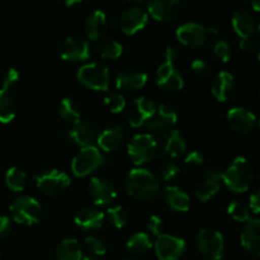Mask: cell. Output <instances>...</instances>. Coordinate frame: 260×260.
I'll return each instance as SVG.
<instances>
[{
  "mask_svg": "<svg viewBox=\"0 0 260 260\" xmlns=\"http://www.w3.org/2000/svg\"><path fill=\"white\" fill-rule=\"evenodd\" d=\"M58 114L61 116V118L63 121L69 122V123H75L80 119L81 117V108L76 101H74L73 98H63L60 102V106H58Z\"/></svg>",
  "mask_w": 260,
  "mask_h": 260,
  "instance_id": "cell-32",
  "label": "cell"
},
{
  "mask_svg": "<svg viewBox=\"0 0 260 260\" xmlns=\"http://www.w3.org/2000/svg\"><path fill=\"white\" fill-rule=\"evenodd\" d=\"M149 20L146 9L140 5H129L119 15L118 24L122 32L127 36L136 35L144 29Z\"/></svg>",
  "mask_w": 260,
  "mask_h": 260,
  "instance_id": "cell-10",
  "label": "cell"
},
{
  "mask_svg": "<svg viewBox=\"0 0 260 260\" xmlns=\"http://www.w3.org/2000/svg\"><path fill=\"white\" fill-rule=\"evenodd\" d=\"M211 51H212L213 56L216 58H218L222 62H228L229 60L233 56V48L231 45L223 38H217V40H213L211 43Z\"/></svg>",
  "mask_w": 260,
  "mask_h": 260,
  "instance_id": "cell-37",
  "label": "cell"
},
{
  "mask_svg": "<svg viewBox=\"0 0 260 260\" xmlns=\"http://www.w3.org/2000/svg\"><path fill=\"white\" fill-rule=\"evenodd\" d=\"M106 162V156L95 146L81 147L80 151L74 156L71 162V170L74 175L79 178L86 177L95 172Z\"/></svg>",
  "mask_w": 260,
  "mask_h": 260,
  "instance_id": "cell-8",
  "label": "cell"
},
{
  "mask_svg": "<svg viewBox=\"0 0 260 260\" xmlns=\"http://www.w3.org/2000/svg\"><path fill=\"white\" fill-rule=\"evenodd\" d=\"M222 173L218 168L216 167H210L206 169L205 172V179H213L218 180V182H222Z\"/></svg>",
  "mask_w": 260,
  "mask_h": 260,
  "instance_id": "cell-48",
  "label": "cell"
},
{
  "mask_svg": "<svg viewBox=\"0 0 260 260\" xmlns=\"http://www.w3.org/2000/svg\"><path fill=\"white\" fill-rule=\"evenodd\" d=\"M185 165L190 168H198L205 162V156L201 151H197V150H193V151L188 152L187 156L184 159Z\"/></svg>",
  "mask_w": 260,
  "mask_h": 260,
  "instance_id": "cell-45",
  "label": "cell"
},
{
  "mask_svg": "<svg viewBox=\"0 0 260 260\" xmlns=\"http://www.w3.org/2000/svg\"><path fill=\"white\" fill-rule=\"evenodd\" d=\"M124 189L135 200L151 201L159 194L160 180L151 170L135 168L124 179Z\"/></svg>",
  "mask_w": 260,
  "mask_h": 260,
  "instance_id": "cell-1",
  "label": "cell"
},
{
  "mask_svg": "<svg viewBox=\"0 0 260 260\" xmlns=\"http://www.w3.org/2000/svg\"><path fill=\"white\" fill-rule=\"evenodd\" d=\"M81 2L79 0H75V2H65L66 7H75V5H80Z\"/></svg>",
  "mask_w": 260,
  "mask_h": 260,
  "instance_id": "cell-52",
  "label": "cell"
},
{
  "mask_svg": "<svg viewBox=\"0 0 260 260\" xmlns=\"http://www.w3.org/2000/svg\"><path fill=\"white\" fill-rule=\"evenodd\" d=\"M221 260H225V259H221Z\"/></svg>",
  "mask_w": 260,
  "mask_h": 260,
  "instance_id": "cell-59",
  "label": "cell"
},
{
  "mask_svg": "<svg viewBox=\"0 0 260 260\" xmlns=\"http://www.w3.org/2000/svg\"><path fill=\"white\" fill-rule=\"evenodd\" d=\"M196 245L200 254L205 259L221 260L225 255V238L220 231L213 230V229H202L197 234Z\"/></svg>",
  "mask_w": 260,
  "mask_h": 260,
  "instance_id": "cell-4",
  "label": "cell"
},
{
  "mask_svg": "<svg viewBox=\"0 0 260 260\" xmlns=\"http://www.w3.org/2000/svg\"><path fill=\"white\" fill-rule=\"evenodd\" d=\"M241 245L251 255L260 256V218H250L241 231Z\"/></svg>",
  "mask_w": 260,
  "mask_h": 260,
  "instance_id": "cell-21",
  "label": "cell"
},
{
  "mask_svg": "<svg viewBox=\"0 0 260 260\" xmlns=\"http://www.w3.org/2000/svg\"><path fill=\"white\" fill-rule=\"evenodd\" d=\"M156 113V106L149 96H139L127 109V119L135 128L144 127V124Z\"/></svg>",
  "mask_w": 260,
  "mask_h": 260,
  "instance_id": "cell-14",
  "label": "cell"
},
{
  "mask_svg": "<svg viewBox=\"0 0 260 260\" xmlns=\"http://www.w3.org/2000/svg\"><path fill=\"white\" fill-rule=\"evenodd\" d=\"M190 70L198 78H207L212 73V68H211L210 63L206 60H202V58L193 60V62L190 63Z\"/></svg>",
  "mask_w": 260,
  "mask_h": 260,
  "instance_id": "cell-41",
  "label": "cell"
},
{
  "mask_svg": "<svg viewBox=\"0 0 260 260\" xmlns=\"http://www.w3.org/2000/svg\"><path fill=\"white\" fill-rule=\"evenodd\" d=\"M124 137H126V134H124L123 127L119 124H112L104 128L99 134V136H96V142L103 151L112 152L122 146Z\"/></svg>",
  "mask_w": 260,
  "mask_h": 260,
  "instance_id": "cell-22",
  "label": "cell"
},
{
  "mask_svg": "<svg viewBox=\"0 0 260 260\" xmlns=\"http://www.w3.org/2000/svg\"><path fill=\"white\" fill-rule=\"evenodd\" d=\"M235 79H234L233 74L228 73V71L218 73L211 85V91L218 102L229 101L235 93Z\"/></svg>",
  "mask_w": 260,
  "mask_h": 260,
  "instance_id": "cell-25",
  "label": "cell"
},
{
  "mask_svg": "<svg viewBox=\"0 0 260 260\" xmlns=\"http://www.w3.org/2000/svg\"><path fill=\"white\" fill-rule=\"evenodd\" d=\"M249 208L254 213H260V188L250 196L249 200Z\"/></svg>",
  "mask_w": 260,
  "mask_h": 260,
  "instance_id": "cell-47",
  "label": "cell"
},
{
  "mask_svg": "<svg viewBox=\"0 0 260 260\" xmlns=\"http://www.w3.org/2000/svg\"><path fill=\"white\" fill-rule=\"evenodd\" d=\"M179 58V51L174 46H169L165 50V61H169V62L177 63V60Z\"/></svg>",
  "mask_w": 260,
  "mask_h": 260,
  "instance_id": "cell-49",
  "label": "cell"
},
{
  "mask_svg": "<svg viewBox=\"0 0 260 260\" xmlns=\"http://www.w3.org/2000/svg\"><path fill=\"white\" fill-rule=\"evenodd\" d=\"M90 45L80 36L68 37L60 47V56L68 62H81L90 57Z\"/></svg>",
  "mask_w": 260,
  "mask_h": 260,
  "instance_id": "cell-12",
  "label": "cell"
},
{
  "mask_svg": "<svg viewBox=\"0 0 260 260\" xmlns=\"http://www.w3.org/2000/svg\"><path fill=\"white\" fill-rule=\"evenodd\" d=\"M218 33V29L213 25H203L201 23L189 22L179 25L175 30L178 41L182 45L190 48H200L206 45L210 36H215Z\"/></svg>",
  "mask_w": 260,
  "mask_h": 260,
  "instance_id": "cell-5",
  "label": "cell"
},
{
  "mask_svg": "<svg viewBox=\"0 0 260 260\" xmlns=\"http://www.w3.org/2000/svg\"><path fill=\"white\" fill-rule=\"evenodd\" d=\"M53 260H83V249L78 239H63L52 254Z\"/></svg>",
  "mask_w": 260,
  "mask_h": 260,
  "instance_id": "cell-28",
  "label": "cell"
},
{
  "mask_svg": "<svg viewBox=\"0 0 260 260\" xmlns=\"http://www.w3.org/2000/svg\"><path fill=\"white\" fill-rule=\"evenodd\" d=\"M10 213L15 222L32 226L42 220L45 212L42 205L36 198L30 196H18L10 203Z\"/></svg>",
  "mask_w": 260,
  "mask_h": 260,
  "instance_id": "cell-3",
  "label": "cell"
},
{
  "mask_svg": "<svg viewBox=\"0 0 260 260\" xmlns=\"http://www.w3.org/2000/svg\"><path fill=\"white\" fill-rule=\"evenodd\" d=\"M83 260H102L101 258H98V256H85V258H84Z\"/></svg>",
  "mask_w": 260,
  "mask_h": 260,
  "instance_id": "cell-53",
  "label": "cell"
},
{
  "mask_svg": "<svg viewBox=\"0 0 260 260\" xmlns=\"http://www.w3.org/2000/svg\"><path fill=\"white\" fill-rule=\"evenodd\" d=\"M259 127H260V119H259Z\"/></svg>",
  "mask_w": 260,
  "mask_h": 260,
  "instance_id": "cell-58",
  "label": "cell"
},
{
  "mask_svg": "<svg viewBox=\"0 0 260 260\" xmlns=\"http://www.w3.org/2000/svg\"><path fill=\"white\" fill-rule=\"evenodd\" d=\"M251 8H253L255 12H260V0H255V2L250 3Z\"/></svg>",
  "mask_w": 260,
  "mask_h": 260,
  "instance_id": "cell-51",
  "label": "cell"
},
{
  "mask_svg": "<svg viewBox=\"0 0 260 260\" xmlns=\"http://www.w3.org/2000/svg\"><path fill=\"white\" fill-rule=\"evenodd\" d=\"M89 196L95 205L106 206L113 202L117 190L113 183L104 177H93L89 182Z\"/></svg>",
  "mask_w": 260,
  "mask_h": 260,
  "instance_id": "cell-16",
  "label": "cell"
},
{
  "mask_svg": "<svg viewBox=\"0 0 260 260\" xmlns=\"http://www.w3.org/2000/svg\"><path fill=\"white\" fill-rule=\"evenodd\" d=\"M107 216H108L109 222L117 229H123L131 220L129 212L123 206H114V207L108 208Z\"/></svg>",
  "mask_w": 260,
  "mask_h": 260,
  "instance_id": "cell-35",
  "label": "cell"
},
{
  "mask_svg": "<svg viewBox=\"0 0 260 260\" xmlns=\"http://www.w3.org/2000/svg\"><path fill=\"white\" fill-rule=\"evenodd\" d=\"M71 179L65 172L58 169H47L36 175V185L46 196H58L70 187Z\"/></svg>",
  "mask_w": 260,
  "mask_h": 260,
  "instance_id": "cell-9",
  "label": "cell"
},
{
  "mask_svg": "<svg viewBox=\"0 0 260 260\" xmlns=\"http://www.w3.org/2000/svg\"><path fill=\"white\" fill-rule=\"evenodd\" d=\"M76 78L86 88L93 90H108L109 88V69L99 62H89L80 66L76 73Z\"/></svg>",
  "mask_w": 260,
  "mask_h": 260,
  "instance_id": "cell-7",
  "label": "cell"
},
{
  "mask_svg": "<svg viewBox=\"0 0 260 260\" xmlns=\"http://www.w3.org/2000/svg\"><path fill=\"white\" fill-rule=\"evenodd\" d=\"M147 75L136 68L122 69L116 76V86L119 90H137L146 85Z\"/></svg>",
  "mask_w": 260,
  "mask_h": 260,
  "instance_id": "cell-19",
  "label": "cell"
},
{
  "mask_svg": "<svg viewBox=\"0 0 260 260\" xmlns=\"http://www.w3.org/2000/svg\"><path fill=\"white\" fill-rule=\"evenodd\" d=\"M162 200L170 210L177 212H187L190 208L189 196L177 185H168L162 193Z\"/></svg>",
  "mask_w": 260,
  "mask_h": 260,
  "instance_id": "cell-27",
  "label": "cell"
},
{
  "mask_svg": "<svg viewBox=\"0 0 260 260\" xmlns=\"http://www.w3.org/2000/svg\"><path fill=\"white\" fill-rule=\"evenodd\" d=\"M157 152V142L155 137L150 134L135 135L128 142L127 154L135 165L140 168L154 159Z\"/></svg>",
  "mask_w": 260,
  "mask_h": 260,
  "instance_id": "cell-6",
  "label": "cell"
},
{
  "mask_svg": "<svg viewBox=\"0 0 260 260\" xmlns=\"http://www.w3.org/2000/svg\"><path fill=\"white\" fill-rule=\"evenodd\" d=\"M259 96H260V85H259Z\"/></svg>",
  "mask_w": 260,
  "mask_h": 260,
  "instance_id": "cell-57",
  "label": "cell"
},
{
  "mask_svg": "<svg viewBox=\"0 0 260 260\" xmlns=\"http://www.w3.org/2000/svg\"><path fill=\"white\" fill-rule=\"evenodd\" d=\"M239 46H240V50L244 51V52H250V51L254 48L253 37L240 40V43H239Z\"/></svg>",
  "mask_w": 260,
  "mask_h": 260,
  "instance_id": "cell-50",
  "label": "cell"
},
{
  "mask_svg": "<svg viewBox=\"0 0 260 260\" xmlns=\"http://www.w3.org/2000/svg\"><path fill=\"white\" fill-rule=\"evenodd\" d=\"M156 83L164 90L175 93L184 86V78L177 63L164 61L156 70Z\"/></svg>",
  "mask_w": 260,
  "mask_h": 260,
  "instance_id": "cell-13",
  "label": "cell"
},
{
  "mask_svg": "<svg viewBox=\"0 0 260 260\" xmlns=\"http://www.w3.org/2000/svg\"><path fill=\"white\" fill-rule=\"evenodd\" d=\"M231 23H233L234 30L240 37V40L251 38L256 30V22L253 14L245 9L235 10Z\"/></svg>",
  "mask_w": 260,
  "mask_h": 260,
  "instance_id": "cell-26",
  "label": "cell"
},
{
  "mask_svg": "<svg viewBox=\"0 0 260 260\" xmlns=\"http://www.w3.org/2000/svg\"><path fill=\"white\" fill-rule=\"evenodd\" d=\"M180 169L177 164H173V162H168V164H164L161 168H160L159 177L161 178V180L164 182H172L175 178L179 175Z\"/></svg>",
  "mask_w": 260,
  "mask_h": 260,
  "instance_id": "cell-43",
  "label": "cell"
},
{
  "mask_svg": "<svg viewBox=\"0 0 260 260\" xmlns=\"http://www.w3.org/2000/svg\"><path fill=\"white\" fill-rule=\"evenodd\" d=\"M74 221L75 225L83 230H99L103 228L106 216L95 207H83L76 212Z\"/></svg>",
  "mask_w": 260,
  "mask_h": 260,
  "instance_id": "cell-23",
  "label": "cell"
},
{
  "mask_svg": "<svg viewBox=\"0 0 260 260\" xmlns=\"http://www.w3.org/2000/svg\"><path fill=\"white\" fill-rule=\"evenodd\" d=\"M85 248L88 249L89 253L93 254V256H103L108 250L106 241L102 240L98 236H86L85 238Z\"/></svg>",
  "mask_w": 260,
  "mask_h": 260,
  "instance_id": "cell-40",
  "label": "cell"
},
{
  "mask_svg": "<svg viewBox=\"0 0 260 260\" xmlns=\"http://www.w3.org/2000/svg\"><path fill=\"white\" fill-rule=\"evenodd\" d=\"M65 135L68 141L81 147L93 146V142L96 140V129L94 124L84 119H79L71 124V127L65 131Z\"/></svg>",
  "mask_w": 260,
  "mask_h": 260,
  "instance_id": "cell-17",
  "label": "cell"
},
{
  "mask_svg": "<svg viewBox=\"0 0 260 260\" xmlns=\"http://www.w3.org/2000/svg\"><path fill=\"white\" fill-rule=\"evenodd\" d=\"M17 114V102L9 90L0 89V122L9 123Z\"/></svg>",
  "mask_w": 260,
  "mask_h": 260,
  "instance_id": "cell-29",
  "label": "cell"
},
{
  "mask_svg": "<svg viewBox=\"0 0 260 260\" xmlns=\"http://www.w3.org/2000/svg\"><path fill=\"white\" fill-rule=\"evenodd\" d=\"M185 150H187V144L179 129L173 128L165 132L161 142V151L164 156L169 159H177L184 154Z\"/></svg>",
  "mask_w": 260,
  "mask_h": 260,
  "instance_id": "cell-20",
  "label": "cell"
},
{
  "mask_svg": "<svg viewBox=\"0 0 260 260\" xmlns=\"http://www.w3.org/2000/svg\"><path fill=\"white\" fill-rule=\"evenodd\" d=\"M104 104L112 113H121L126 108V99L119 91L109 90L104 95Z\"/></svg>",
  "mask_w": 260,
  "mask_h": 260,
  "instance_id": "cell-38",
  "label": "cell"
},
{
  "mask_svg": "<svg viewBox=\"0 0 260 260\" xmlns=\"http://www.w3.org/2000/svg\"><path fill=\"white\" fill-rule=\"evenodd\" d=\"M108 29L107 14L101 9H95L88 14L84 20V32L90 40H99L103 37Z\"/></svg>",
  "mask_w": 260,
  "mask_h": 260,
  "instance_id": "cell-24",
  "label": "cell"
},
{
  "mask_svg": "<svg viewBox=\"0 0 260 260\" xmlns=\"http://www.w3.org/2000/svg\"><path fill=\"white\" fill-rule=\"evenodd\" d=\"M256 30H258V33H259V35H260V20H259L258 25H256Z\"/></svg>",
  "mask_w": 260,
  "mask_h": 260,
  "instance_id": "cell-54",
  "label": "cell"
},
{
  "mask_svg": "<svg viewBox=\"0 0 260 260\" xmlns=\"http://www.w3.org/2000/svg\"><path fill=\"white\" fill-rule=\"evenodd\" d=\"M123 52V46L116 40L102 41L96 47V53L104 60H117Z\"/></svg>",
  "mask_w": 260,
  "mask_h": 260,
  "instance_id": "cell-33",
  "label": "cell"
},
{
  "mask_svg": "<svg viewBox=\"0 0 260 260\" xmlns=\"http://www.w3.org/2000/svg\"><path fill=\"white\" fill-rule=\"evenodd\" d=\"M10 230H12V222L10 218L4 215H0V240L7 238L9 235Z\"/></svg>",
  "mask_w": 260,
  "mask_h": 260,
  "instance_id": "cell-46",
  "label": "cell"
},
{
  "mask_svg": "<svg viewBox=\"0 0 260 260\" xmlns=\"http://www.w3.org/2000/svg\"><path fill=\"white\" fill-rule=\"evenodd\" d=\"M147 228L151 231L152 235H155L157 238L159 235L164 234V222H162V218L159 217L156 215L150 216L149 220H147Z\"/></svg>",
  "mask_w": 260,
  "mask_h": 260,
  "instance_id": "cell-44",
  "label": "cell"
},
{
  "mask_svg": "<svg viewBox=\"0 0 260 260\" xmlns=\"http://www.w3.org/2000/svg\"><path fill=\"white\" fill-rule=\"evenodd\" d=\"M258 57H259V60H260V48H259V52H258Z\"/></svg>",
  "mask_w": 260,
  "mask_h": 260,
  "instance_id": "cell-56",
  "label": "cell"
},
{
  "mask_svg": "<svg viewBox=\"0 0 260 260\" xmlns=\"http://www.w3.org/2000/svg\"><path fill=\"white\" fill-rule=\"evenodd\" d=\"M187 244L183 239L170 234H161L155 241V253L160 260H178L183 256Z\"/></svg>",
  "mask_w": 260,
  "mask_h": 260,
  "instance_id": "cell-11",
  "label": "cell"
},
{
  "mask_svg": "<svg viewBox=\"0 0 260 260\" xmlns=\"http://www.w3.org/2000/svg\"><path fill=\"white\" fill-rule=\"evenodd\" d=\"M228 213L236 222L246 223L250 220V208L245 203L240 202V201L231 202L228 207Z\"/></svg>",
  "mask_w": 260,
  "mask_h": 260,
  "instance_id": "cell-36",
  "label": "cell"
},
{
  "mask_svg": "<svg viewBox=\"0 0 260 260\" xmlns=\"http://www.w3.org/2000/svg\"><path fill=\"white\" fill-rule=\"evenodd\" d=\"M183 3L179 0H154L147 3V10L154 19L159 22H170L180 14Z\"/></svg>",
  "mask_w": 260,
  "mask_h": 260,
  "instance_id": "cell-18",
  "label": "cell"
},
{
  "mask_svg": "<svg viewBox=\"0 0 260 260\" xmlns=\"http://www.w3.org/2000/svg\"><path fill=\"white\" fill-rule=\"evenodd\" d=\"M221 182L213 179H205L202 183H200V185L196 189V196L200 201L202 202H208L210 200H212L221 189Z\"/></svg>",
  "mask_w": 260,
  "mask_h": 260,
  "instance_id": "cell-34",
  "label": "cell"
},
{
  "mask_svg": "<svg viewBox=\"0 0 260 260\" xmlns=\"http://www.w3.org/2000/svg\"><path fill=\"white\" fill-rule=\"evenodd\" d=\"M255 180V170L246 157L238 156L222 173V182L235 193L249 190Z\"/></svg>",
  "mask_w": 260,
  "mask_h": 260,
  "instance_id": "cell-2",
  "label": "cell"
},
{
  "mask_svg": "<svg viewBox=\"0 0 260 260\" xmlns=\"http://www.w3.org/2000/svg\"><path fill=\"white\" fill-rule=\"evenodd\" d=\"M5 184L13 192H22L28 184V175L19 167H12L5 173Z\"/></svg>",
  "mask_w": 260,
  "mask_h": 260,
  "instance_id": "cell-30",
  "label": "cell"
},
{
  "mask_svg": "<svg viewBox=\"0 0 260 260\" xmlns=\"http://www.w3.org/2000/svg\"><path fill=\"white\" fill-rule=\"evenodd\" d=\"M155 114H156V116L159 117L162 122H165V123H167L169 127L177 123L178 118H179L178 109L170 103L160 104V106L156 108V113Z\"/></svg>",
  "mask_w": 260,
  "mask_h": 260,
  "instance_id": "cell-39",
  "label": "cell"
},
{
  "mask_svg": "<svg viewBox=\"0 0 260 260\" xmlns=\"http://www.w3.org/2000/svg\"><path fill=\"white\" fill-rule=\"evenodd\" d=\"M226 118L231 129L239 135L251 134L256 126L255 114L243 107H234L229 109Z\"/></svg>",
  "mask_w": 260,
  "mask_h": 260,
  "instance_id": "cell-15",
  "label": "cell"
},
{
  "mask_svg": "<svg viewBox=\"0 0 260 260\" xmlns=\"http://www.w3.org/2000/svg\"><path fill=\"white\" fill-rule=\"evenodd\" d=\"M126 248L129 253L135 255H144L147 251L151 250V238L146 233H136L127 240Z\"/></svg>",
  "mask_w": 260,
  "mask_h": 260,
  "instance_id": "cell-31",
  "label": "cell"
},
{
  "mask_svg": "<svg viewBox=\"0 0 260 260\" xmlns=\"http://www.w3.org/2000/svg\"><path fill=\"white\" fill-rule=\"evenodd\" d=\"M18 81H19V73H18V70L14 68H9L3 74L2 89L10 91V89L17 85Z\"/></svg>",
  "mask_w": 260,
  "mask_h": 260,
  "instance_id": "cell-42",
  "label": "cell"
},
{
  "mask_svg": "<svg viewBox=\"0 0 260 260\" xmlns=\"http://www.w3.org/2000/svg\"><path fill=\"white\" fill-rule=\"evenodd\" d=\"M121 260H140V259H136V258H123Z\"/></svg>",
  "mask_w": 260,
  "mask_h": 260,
  "instance_id": "cell-55",
  "label": "cell"
}]
</instances>
